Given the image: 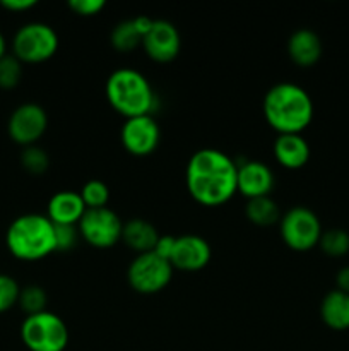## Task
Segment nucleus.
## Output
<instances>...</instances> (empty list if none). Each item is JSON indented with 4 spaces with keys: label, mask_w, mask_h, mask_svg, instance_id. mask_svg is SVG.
Masks as SVG:
<instances>
[{
    "label": "nucleus",
    "mask_w": 349,
    "mask_h": 351,
    "mask_svg": "<svg viewBox=\"0 0 349 351\" xmlns=\"http://www.w3.org/2000/svg\"><path fill=\"white\" fill-rule=\"evenodd\" d=\"M238 165L219 149L195 151L187 165V189L195 202L207 208L222 206L238 192Z\"/></svg>",
    "instance_id": "1"
},
{
    "label": "nucleus",
    "mask_w": 349,
    "mask_h": 351,
    "mask_svg": "<svg viewBox=\"0 0 349 351\" xmlns=\"http://www.w3.org/2000/svg\"><path fill=\"white\" fill-rule=\"evenodd\" d=\"M263 117L279 134H301L313 120V101L301 86L279 82L263 96Z\"/></svg>",
    "instance_id": "2"
},
{
    "label": "nucleus",
    "mask_w": 349,
    "mask_h": 351,
    "mask_svg": "<svg viewBox=\"0 0 349 351\" xmlns=\"http://www.w3.org/2000/svg\"><path fill=\"white\" fill-rule=\"evenodd\" d=\"M5 243L16 259L40 261L55 252V225L48 216L23 215L10 223Z\"/></svg>",
    "instance_id": "3"
},
{
    "label": "nucleus",
    "mask_w": 349,
    "mask_h": 351,
    "mask_svg": "<svg viewBox=\"0 0 349 351\" xmlns=\"http://www.w3.org/2000/svg\"><path fill=\"white\" fill-rule=\"evenodd\" d=\"M106 99L116 113L133 119L151 115L156 96L149 81L139 71L122 67L113 71L106 81Z\"/></svg>",
    "instance_id": "4"
},
{
    "label": "nucleus",
    "mask_w": 349,
    "mask_h": 351,
    "mask_svg": "<svg viewBox=\"0 0 349 351\" xmlns=\"http://www.w3.org/2000/svg\"><path fill=\"white\" fill-rule=\"evenodd\" d=\"M21 339L29 351H64L68 345L67 324L53 312L26 315L21 324Z\"/></svg>",
    "instance_id": "5"
},
{
    "label": "nucleus",
    "mask_w": 349,
    "mask_h": 351,
    "mask_svg": "<svg viewBox=\"0 0 349 351\" xmlns=\"http://www.w3.org/2000/svg\"><path fill=\"white\" fill-rule=\"evenodd\" d=\"M281 237L294 252H308L318 245L322 225L318 216L305 206H294L279 219Z\"/></svg>",
    "instance_id": "6"
},
{
    "label": "nucleus",
    "mask_w": 349,
    "mask_h": 351,
    "mask_svg": "<svg viewBox=\"0 0 349 351\" xmlns=\"http://www.w3.org/2000/svg\"><path fill=\"white\" fill-rule=\"evenodd\" d=\"M58 36L44 23H29L19 27L12 41L14 57L26 64H41L57 53Z\"/></svg>",
    "instance_id": "7"
},
{
    "label": "nucleus",
    "mask_w": 349,
    "mask_h": 351,
    "mask_svg": "<svg viewBox=\"0 0 349 351\" xmlns=\"http://www.w3.org/2000/svg\"><path fill=\"white\" fill-rule=\"evenodd\" d=\"M173 278V266L156 252L137 254L127 269V280L130 288L137 293L154 295L170 285Z\"/></svg>",
    "instance_id": "8"
},
{
    "label": "nucleus",
    "mask_w": 349,
    "mask_h": 351,
    "mask_svg": "<svg viewBox=\"0 0 349 351\" xmlns=\"http://www.w3.org/2000/svg\"><path fill=\"white\" fill-rule=\"evenodd\" d=\"M79 235L96 249H112L122 240L123 223L109 208L86 209L77 225Z\"/></svg>",
    "instance_id": "9"
},
{
    "label": "nucleus",
    "mask_w": 349,
    "mask_h": 351,
    "mask_svg": "<svg viewBox=\"0 0 349 351\" xmlns=\"http://www.w3.org/2000/svg\"><path fill=\"white\" fill-rule=\"evenodd\" d=\"M120 139L127 153L133 156H149L156 151L161 141V130L151 115L125 119L120 130Z\"/></svg>",
    "instance_id": "10"
},
{
    "label": "nucleus",
    "mask_w": 349,
    "mask_h": 351,
    "mask_svg": "<svg viewBox=\"0 0 349 351\" xmlns=\"http://www.w3.org/2000/svg\"><path fill=\"white\" fill-rule=\"evenodd\" d=\"M48 127L47 112L36 103H24L10 115L7 130L14 143L21 146H34Z\"/></svg>",
    "instance_id": "11"
},
{
    "label": "nucleus",
    "mask_w": 349,
    "mask_h": 351,
    "mask_svg": "<svg viewBox=\"0 0 349 351\" xmlns=\"http://www.w3.org/2000/svg\"><path fill=\"white\" fill-rule=\"evenodd\" d=\"M142 47L151 60L168 64L180 53V33L170 21L157 19L153 23L149 33L142 38Z\"/></svg>",
    "instance_id": "12"
},
{
    "label": "nucleus",
    "mask_w": 349,
    "mask_h": 351,
    "mask_svg": "<svg viewBox=\"0 0 349 351\" xmlns=\"http://www.w3.org/2000/svg\"><path fill=\"white\" fill-rule=\"evenodd\" d=\"M211 245L207 243V240L188 233V235L177 237L170 263L173 269L194 273V271L204 269L211 261Z\"/></svg>",
    "instance_id": "13"
},
{
    "label": "nucleus",
    "mask_w": 349,
    "mask_h": 351,
    "mask_svg": "<svg viewBox=\"0 0 349 351\" xmlns=\"http://www.w3.org/2000/svg\"><path fill=\"white\" fill-rule=\"evenodd\" d=\"M236 187L246 199L266 197L274 189V173L262 161H245L238 165Z\"/></svg>",
    "instance_id": "14"
},
{
    "label": "nucleus",
    "mask_w": 349,
    "mask_h": 351,
    "mask_svg": "<svg viewBox=\"0 0 349 351\" xmlns=\"http://www.w3.org/2000/svg\"><path fill=\"white\" fill-rule=\"evenodd\" d=\"M274 156L281 167L300 170L310 160V146L301 134H279L274 143Z\"/></svg>",
    "instance_id": "15"
},
{
    "label": "nucleus",
    "mask_w": 349,
    "mask_h": 351,
    "mask_svg": "<svg viewBox=\"0 0 349 351\" xmlns=\"http://www.w3.org/2000/svg\"><path fill=\"white\" fill-rule=\"evenodd\" d=\"M86 213V206L79 192L62 191L57 192L48 202V219L53 225L77 226Z\"/></svg>",
    "instance_id": "16"
},
{
    "label": "nucleus",
    "mask_w": 349,
    "mask_h": 351,
    "mask_svg": "<svg viewBox=\"0 0 349 351\" xmlns=\"http://www.w3.org/2000/svg\"><path fill=\"white\" fill-rule=\"evenodd\" d=\"M287 53L291 60L300 67H311L322 57L320 36L307 27L294 31L287 41Z\"/></svg>",
    "instance_id": "17"
},
{
    "label": "nucleus",
    "mask_w": 349,
    "mask_h": 351,
    "mask_svg": "<svg viewBox=\"0 0 349 351\" xmlns=\"http://www.w3.org/2000/svg\"><path fill=\"white\" fill-rule=\"evenodd\" d=\"M320 317L332 331H348L349 329V293L332 290L322 298Z\"/></svg>",
    "instance_id": "18"
},
{
    "label": "nucleus",
    "mask_w": 349,
    "mask_h": 351,
    "mask_svg": "<svg viewBox=\"0 0 349 351\" xmlns=\"http://www.w3.org/2000/svg\"><path fill=\"white\" fill-rule=\"evenodd\" d=\"M122 240L129 249H132L137 254L153 252L156 247L157 240H159V233L157 230L151 225L149 221L140 218L129 219L123 223Z\"/></svg>",
    "instance_id": "19"
},
{
    "label": "nucleus",
    "mask_w": 349,
    "mask_h": 351,
    "mask_svg": "<svg viewBox=\"0 0 349 351\" xmlns=\"http://www.w3.org/2000/svg\"><path fill=\"white\" fill-rule=\"evenodd\" d=\"M245 215L246 218L257 226L276 225V223H279L281 219L279 206L276 204L274 199H270V195L250 199V201L246 202Z\"/></svg>",
    "instance_id": "20"
},
{
    "label": "nucleus",
    "mask_w": 349,
    "mask_h": 351,
    "mask_svg": "<svg viewBox=\"0 0 349 351\" xmlns=\"http://www.w3.org/2000/svg\"><path fill=\"white\" fill-rule=\"evenodd\" d=\"M112 45L118 51H132L139 45H142V36L137 31L133 19L122 21L112 31Z\"/></svg>",
    "instance_id": "21"
},
{
    "label": "nucleus",
    "mask_w": 349,
    "mask_h": 351,
    "mask_svg": "<svg viewBox=\"0 0 349 351\" xmlns=\"http://www.w3.org/2000/svg\"><path fill=\"white\" fill-rule=\"evenodd\" d=\"M318 247L331 257H342L349 252V233L341 228H331L322 232Z\"/></svg>",
    "instance_id": "22"
},
{
    "label": "nucleus",
    "mask_w": 349,
    "mask_h": 351,
    "mask_svg": "<svg viewBox=\"0 0 349 351\" xmlns=\"http://www.w3.org/2000/svg\"><path fill=\"white\" fill-rule=\"evenodd\" d=\"M79 194H81L86 209L106 208V204H108L109 201V189L108 185L101 180L86 182L84 187L81 189Z\"/></svg>",
    "instance_id": "23"
},
{
    "label": "nucleus",
    "mask_w": 349,
    "mask_h": 351,
    "mask_svg": "<svg viewBox=\"0 0 349 351\" xmlns=\"http://www.w3.org/2000/svg\"><path fill=\"white\" fill-rule=\"evenodd\" d=\"M47 291L43 290L38 285H29L26 288H21L19 293V307L26 312L27 315L40 314V312H44V307H47Z\"/></svg>",
    "instance_id": "24"
},
{
    "label": "nucleus",
    "mask_w": 349,
    "mask_h": 351,
    "mask_svg": "<svg viewBox=\"0 0 349 351\" xmlns=\"http://www.w3.org/2000/svg\"><path fill=\"white\" fill-rule=\"evenodd\" d=\"M21 165L31 175H41L50 167V156L38 146H27L21 153Z\"/></svg>",
    "instance_id": "25"
},
{
    "label": "nucleus",
    "mask_w": 349,
    "mask_h": 351,
    "mask_svg": "<svg viewBox=\"0 0 349 351\" xmlns=\"http://www.w3.org/2000/svg\"><path fill=\"white\" fill-rule=\"evenodd\" d=\"M23 62L17 60L14 55H5L0 58V88L14 89L23 77Z\"/></svg>",
    "instance_id": "26"
},
{
    "label": "nucleus",
    "mask_w": 349,
    "mask_h": 351,
    "mask_svg": "<svg viewBox=\"0 0 349 351\" xmlns=\"http://www.w3.org/2000/svg\"><path fill=\"white\" fill-rule=\"evenodd\" d=\"M21 287L14 278L0 274V314L12 308L19 300Z\"/></svg>",
    "instance_id": "27"
},
{
    "label": "nucleus",
    "mask_w": 349,
    "mask_h": 351,
    "mask_svg": "<svg viewBox=\"0 0 349 351\" xmlns=\"http://www.w3.org/2000/svg\"><path fill=\"white\" fill-rule=\"evenodd\" d=\"M79 228L74 225H55V252H68L75 247Z\"/></svg>",
    "instance_id": "28"
},
{
    "label": "nucleus",
    "mask_w": 349,
    "mask_h": 351,
    "mask_svg": "<svg viewBox=\"0 0 349 351\" xmlns=\"http://www.w3.org/2000/svg\"><path fill=\"white\" fill-rule=\"evenodd\" d=\"M106 3L103 0H70L68 7L74 14L82 17H91L101 12Z\"/></svg>",
    "instance_id": "29"
},
{
    "label": "nucleus",
    "mask_w": 349,
    "mask_h": 351,
    "mask_svg": "<svg viewBox=\"0 0 349 351\" xmlns=\"http://www.w3.org/2000/svg\"><path fill=\"white\" fill-rule=\"evenodd\" d=\"M174 242H177V237L159 235V240H157V243H156V247H154L153 252H156L157 256L163 257V259L170 261L171 256H173Z\"/></svg>",
    "instance_id": "30"
},
{
    "label": "nucleus",
    "mask_w": 349,
    "mask_h": 351,
    "mask_svg": "<svg viewBox=\"0 0 349 351\" xmlns=\"http://www.w3.org/2000/svg\"><path fill=\"white\" fill-rule=\"evenodd\" d=\"M0 5L12 12H21V10H27L36 5V0H2Z\"/></svg>",
    "instance_id": "31"
},
{
    "label": "nucleus",
    "mask_w": 349,
    "mask_h": 351,
    "mask_svg": "<svg viewBox=\"0 0 349 351\" xmlns=\"http://www.w3.org/2000/svg\"><path fill=\"white\" fill-rule=\"evenodd\" d=\"M335 285H337L335 290L349 293V266L341 267V269L337 271V274H335Z\"/></svg>",
    "instance_id": "32"
},
{
    "label": "nucleus",
    "mask_w": 349,
    "mask_h": 351,
    "mask_svg": "<svg viewBox=\"0 0 349 351\" xmlns=\"http://www.w3.org/2000/svg\"><path fill=\"white\" fill-rule=\"evenodd\" d=\"M153 23H154V19H151V17H147V16L133 17V24H135L137 31H139V34L142 38L149 33V29L153 27Z\"/></svg>",
    "instance_id": "33"
},
{
    "label": "nucleus",
    "mask_w": 349,
    "mask_h": 351,
    "mask_svg": "<svg viewBox=\"0 0 349 351\" xmlns=\"http://www.w3.org/2000/svg\"><path fill=\"white\" fill-rule=\"evenodd\" d=\"M5 57V38L0 33V58Z\"/></svg>",
    "instance_id": "34"
}]
</instances>
